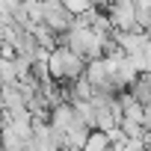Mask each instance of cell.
<instances>
[{"instance_id":"5","label":"cell","mask_w":151,"mask_h":151,"mask_svg":"<svg viewBox=\"0 0 151 151\" xmlns=\"http://www.w3.org/2000/svg\"><path fill=\"white\" fill-rule=\"evenodd\" d=\"M107 3H116V0H107Z\"/></svg>"},{"instance_id":"2","label":"cell","mask_w":151,"mask_h":151,"mask_svg":"<svg viewBox=\"0 0 151 151\" xmlns=\"http://www.w3.org/2000/svg\"><path fill=\"white\" fill-rule=\"evenodd\" d=\"M39 9H42V27H47L53 36H65L71 30V15L62 9L59 0H39Z\"/></svg>"},{"instance_id":"1","label":"cell","mask_w":151,"mask_h":151,"mask_svg":"<svg viewBox=\"0 0 151 151\" xmlns=\"http://www.w3.org/2000/svg\"><path fill=\"white\" fill-rule=\"evenodd\" d=\"M83 68H86V59H80L77 53H71L62 45H56L47 53V77L53 83H74V80H80Z\"/></svg>"},{"instance_id":"3","label":"cell","mask_w":151,"mask_h":151,"mask_svg":"<svg viewBox=\"0 0 151 151\" xmlns=\"http://www.w3.org/2000/svg\"><path fill=\"white\" fill-rule=\"evenodd\" d=\"M139 107H148V101H151V80H148V74H139V77L124 89Z\"/></svg>"},{"instance_id":"6","label":"cell","mask_w":151,"mask_h":151,"mask_svg":"<svg viewBox=\"0 0 151 151\" xmlns=\"http://www.w3.org/2000/svg\"><path fill=\"white\" fill-rule=\"evenodd\" d=\"M0 151H3V148H0Z\"/></svg>"},{"instance_id":"4","label":"cell","mask_w":151,"mask_h":151,"mask_svg":"<svg viewBox=\"0 0 151 151\" xmlns=\"http://www.w3.org/2000/svg\"><path fill=\"white\" fill-rule=\"evenodd\" d=\"M113 151H145V136L142 139H119L116 145H113Z\"/></svg>"}]
</instances>
